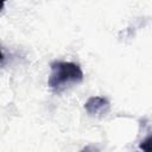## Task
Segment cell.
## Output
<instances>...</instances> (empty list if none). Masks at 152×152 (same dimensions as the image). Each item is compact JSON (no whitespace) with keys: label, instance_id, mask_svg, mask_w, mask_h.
Listing matches in <instances>:
<instances>
[{"label":"cell","instance_id":"obj_4","mask_svg":"<svg viewBox=\"0 0 152 152\" xmlns=\"http://www.w3.org/2000/svg\"><path fill=\"white\" fill-rule=\"evenodd\" d=\"M81 152H97V150H96L94 146H87V147H84Z\"/></svg>","mask_w":152,"mask_h":152},{"label":"cell","instance_id":"obj_2","mask_svg":"<svg viewBox=\"0 0 152 152\" xmlns=\"http://www.w3.org/2000/svg\"><path fill=\"white\" fill-rule=\"evenodd\" d=\"M86 110L91 114V115H100V114H106L109 110V102L107 99L101 97V96H93L90 97L86 104H84Z\"/></svg>","mask_w":152,"mask_h":152},{"label":"cell","instance_id":"obj_6","mask_svg":"<svg viewBox=\"0 0 152 152\" xmlns=\"http://www.w3.org/2000/svg\"><path fill=\"white\" fill-rule=\"evenodd\" d=\"M2 59H4V55H2V52L0 51V62H1Z\"/></svg>","mask_w":152,"mask_h":152},{"label":"cell","instance_id":"obj_1","mask_svg":"<svg viewBox=\"0 0 152 152\" xmlns=\"http://www.w3.org/2000/svg\"><path fill=\"white\" fill-rule=\"evenodd\" d=\"M83 72L80 65L71 62H55L51 64V74L49 77V86L56 90H63L70 83L82 81Z\"/></svg>","mask_w":152,"mask_h":152},{"label":"cell","instance_id":"obj_3","mask_svg":"<svg viewBox=\"0 0 152 152\" xmlns=\"http://www.w3.org/2000/svg\"><path fill=\"white\" fill-rule=\"evenodd\" d=\"M139 147L140 150H142V152H151V137L148 135L145 140H142Z\"/></svg>","mask_w":152,"mask_h":152},{"label":"cell","instance_id":"obj_5","mask_svg":"<svg viewBox=\"0 0 152 152\" xmlns=\"http://www.w3.org/2000/svg\"><path fill=\"white\" fill-rule=\"evenodd\" d=\"M4 5H5V2L4 1H0V11L4 8Z\"/></svg>","mask_w":152,"mask_h":152}]
</instances>
